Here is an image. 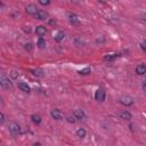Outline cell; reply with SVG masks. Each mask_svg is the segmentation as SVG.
<instances>
[{
	"label": "cell",
	"instance_id": "6da1fadb",
	"mask_svg": "<svg viewBox=\"0 0 146 146\" xmlns=\"http://www.w3.org/2000/svg\"><path fill=\"white\" fill-rule=\"evenodd\" d=\"M105 97H106V92L103 88H98L95 92V99L97 102H104L105 100Z\"/></svg>",
	"mask_w": 146,
	"mask_h": 146
},
{
	"label": "cell",
	"instance_id": "7a4b0ae2",
	"mask_svg": "<svg viewBox=\"0 0 146 146\" xmlns=\"http://www.w3.org/2000/svg\"><path fill=\"white\" fill-rule=\"evenodd\" d=\"M0 84H1V87H2L3 89H9V88H11V82H10L9 78L6 76L5 74H2L1 78H0Z\"/></svg>",
	"mask_w": 146,
	"mask_h": 146
},
{
	"label": "cell",
	"instance_id": "3957f363",
	"mask_svg": "<svg viewBox=\"0 0 146 146\" xmlns=\"http://www.w3.org/2000/svg\"><path fill=\"white\" fill-rule=\"evenodd\" d=\"M9 131H10L11 135H14V136L21 135V127H19L16 122H10V123H9Z\"/></svg>",
	"mask_w": 146,
	"mask_h": 146
},
{
	"label": "cell",
	"instance_id": "277c9868",
	"mask_svg": "<svg viewBox=\"0 0 146 146\" xmlns=\"http://www.w3.org/2000/svg\"><path fill=\"white\" fill-rule=\"evenodd\" d=\"M120 103L124 106H131L133 104V98L131 96H128V95H124L120 98Z\"/></svg>",
	"mask_w": 146,
	"mask_h": 146
},
{
	"label": "cell",
	"instance_id": "5b68a950",
	"mask_svg": "<svg viewBox=\"0 0 146 146\" xmlns=\"http://www.w3.org/2000/svg\"><path fill=\"white\" fill-rule=\"evenodd\" d=\"M38 8H36V6L35 5H27L26 7H25V11L29 14V15H32V16H35V14L38 13Z\"/></svg>",
	"mask_w": 146,
	"mask_h": 146
},
{
	"label": "cell",
	"instance_id": "8992f818",
	"mask_svg": "<svg viewBox=\"0 0 146 146\" xmlns=\"http://www.w3.org/2000/svg\"><path fill=\"white\" fill-rule=\"evenodd\" d=\"M50 115H51V117L52 119H55V120H62V117H63V114H62V112L58 110V108H54V110H51V112H50Z\"/></svg>",
	"mask_w": 146,
	"mask_h": 146
},
{
	"label": "cell",
	"instance_id": "52a82bcc",
	"mask_svg": "<svg viewBox=\"0 0 146 146\" xmlns=\"http://www.w3.org/2000/svg\"><path fill=\"white\" fill-rule=\"evenodd\" d=\"M48 16H49V15H48L47 11H44V10H42V9H39L34 17H35L36 19H41V21H43V19H47Z\"/></svg>",
	"mask_w": 146,
	"mask_h": 146
},
{
	"label": "cell",
	"instance_id": "ba28073f",
	"mask_svg": "<svg viewBox=\"0 0 146 146\" xmlns=\"http://www.w3.org/2000/svg\"><path fill=\"white\" fill-rule=\"evenodd\" d=\"M68 19H70V23L72 24V25H74V26H78V25H80V21H79V18H78V16L75 15V14H68Z\"/></svg>",
	"mask_w": 146,
	"mask_h": 146
},
{
	"label": "cell",
	"instance_id": "9c48e42d",
	"mask_svg": "<svg viewBox=\"0 0 146 146\" xmlns=\"http://www.w3.org/2000/svg\"><path fill=\"white\" fill-rule=\"evenodd\" d=\"M119 115H120V117H121V119H123V120H125V121H130V120L132 119V114H131L130 112L125 111V110L121 111V112L119 113Z\"/></svg>",
	"mask_w": 146,
	"mask_h": 146
},
{
	"label": "cell",
	"instance_id": "30bf717a",
	"mask_svg": "<svg viewBox=\"0 0 146 146\" xmlns=\"http://www.w3.org/2000/svg\"><path fill=\"white\" fill-rule=\"evenodd\" d=\"M73 115H74V117L78 119V120H82V119H84V116H86L84 111L81 110V108H76V110L73 112Z\"/></svg>",
	"mask_w": 146,
	"mask_h": 146
},
{
	"label": "cell",
	"instance_id": "8fae6325",
	"mask_svg": "<svg viewBox=\"0 0 146 146\" xmlns=\"http://www.w3.org/2000/svg\"><path fill=\"white\" fill-rule=\"evenodd\" d=\"M35 33H36L40 38H42L43 35H46L47 30H46V27H44L43 25H39V26H36V29H35Z\"/></svg>",
	"mask_w": 146,
	"mask_h": 146
},
{
	"label": "cell",
	"instance_id": "7c38bea8",
	"mask_svg": "<svg viewBox=\"0 0 146 146\" xmlns=\"http://www.w3.org/2000/svg\"><path fill=\"white\" fill-rule=\"evenodd\" d=\"M18 88L24 92H27V94L31 92V88L26 82H18Z\"/></svg>",
	"mask_w": 146,
	"mask_h": 146
},
{
	"label": "cell",
	"instance_id": "4fadbf2b",
	"mask_svg": "<svg viewBox=\"0 0 146 146\" xmlns=\"http://www.w3.org/2000/svg\"><path fill=\"white\" fill-rule=\"evenodd\" d=\"M136 73L139 75H143L146 73V65L145 64H138L136 66Z\"/></svg>",
	"mask_w": 146,
	"mask_h": 146
},
{
	"label": "cell",
	"instance_id": "5bb4252c",
	"mask_svg": "<svg viewBox=\"0 0 146 146\" xmlns=\"http://www.w3.org/2000/svg\"><path fill=\"white\" fill-rule=\"evenodd\" d=\"M64 36H65V33H64L63 31H58V32L55 34L54 39H55V41H57V42H60V41L64 39Z\"/></svg>",
	"mask_w": 146,
	"mask_h": 146
},
{
	"label": "cell",
	"instance_id": "9a60e30c",
	"mask_svg": "<svg viewBox=\"0 0 146 146\" xmlns=\"http://www.w3.org/2000/svg\"><path fill=\"white\" fill-rule=\"evenodd\" d=\"M121 56V54H111V55H106V56H104V60H113V59H115L116 57H120Z\"/></svg>",
	"mask_w": 146,
	"mask_h": 146
},
{
	"label": "cell",
	"instance_id": "2e32d148",
	"mask_svg": "<svg viewBox=\"0 0 146 146\" xmlns=\"http://www.w3.org/2000/svg\"><path fill=\"white\" fill-rule=\"evenodd\" d=\"M31 119H32V122L35 123V124H40L41 123V116L38 115V114H32Z\"/></svg>",
	"mask_w": 146,
	"mask_h": 146
},
{
	"label": "cell",
	"instance_id": "e0dca14e",
	"mask_svg": "<svg viewBox=\"0 0 146 146\" xmlns=\"http://www.w3.org/2000/svg\"><path fill=\"white\" fill-rule=\"evenodd\" d=\"M31 73L35 76H43V71L41 68H34V70H31Z\"/></svg>",
	"mask_w": 146,
	"mask_h": 146
},
{
	"label": "cell",
	"instance_id": "ac0fdd59",
	"mask_svg": "<svg viewBox=\"0 0 146 146\" xmlns=\"http://www.w3.org/2000/svg\"><path fill=\"white\" fill-rule=\"evenodd\" d=\"M36 44H38V47H39L40 49H43V48H46V40H44L43 38H39Z\"/></svg>",
	"mask_w": 146,
	"mask_h": 146
},
{
	"label": "cell",
	"instance_id": "d6986e66",
	"mask_svg": "<svg viewBox=\"0 0 146 146\" xmlns=\"http://www.w3.org/2000/svg\"><path fill=\"white\" fill-rule=\"evenodd\" d=\"M86 135H87V131H86L83 128H80V129L76 130V136H78V137H80V138H84Z\"/></svg>",
	"mask_w": 146,
	"mask_h": 146
},
{
	"label": "cell",
	"instance_id": "ffe728a7",
	"mask_svg": "<svg viewBox=\"0 0 146 146\" xmlns=\"http://www.w3.org/2000/svg\"><path fill=\"white\" fill-rule=\"evenodd\" d=\"M90 72H91V70H90V67L88 66V67H84V68L80 70V71H79V74H81V75H88V74H90Z\"/></svg>",
	"mask_w": 146,
	"mask_h": 146
},
{
	"label": "cell",
	"instance_id": "44dd1931",
	"mask_svg": "<svg viewBox=\"0 0 146 146\" xmlns=\"http://www.w3.org/2000/svg\"><path fill=\"white\" fill-rule=\"evenodd\" d=\"M25 50H27V51H31L32 50V48H33V46H32V43L31 42H27V43H25Z\"/></svg>",
	"mask_w": 146,
	"mask_h": 146
},
{
	"label": "cell",
	"instance_id": "7402d4cb",
	"mask_svg": "<svg viewBox=\"0 0 146 146\" xmlns=\"http://www.w3.org/2000/svg\"><path fill=\"white\" fill-rule=\"evenodd\" d=\"M66 120H67V122H70V123H74V122H75V117H74V115H73V116H71V115L67 116Z\"/></svg>",
	"mask_w": 146,
	"mask_h": 146
},
{
	"label": "cell",
	"instance_id": "603a6c76",
	"mask_svg": "<svg viewBox=\"0 0 146 146\" xmlns=\"http://www.w3.org/2000/svg\"><path fill=\"white\" fill-rule=\"evenodd\" d=\"M140 48L146 52V40H144V41L140 42Z\"/></svg>",
	"mask_w": 146,
	"mask_h": 146
},
{
	"label": "cell",
	"instance_id": "cb8c5ba5",
	"mask_svg": "<svg viewBox=\"0 0 146 146\" xmlns=\"http://www.w3.org/2000/svg\"><path fill=\"white\" fill-rule=\"evenodd\" d=\"M10 76H11L13 79H16V78L18 76V73H17L16 71H11V73H10Z\"/></svg>",
	"mask_w": 146,
	"mask_h": 146
},
{
	"label": "cell",
	"instance_id": "d4e9b609",
	"mask_svg": "<svg viewBox=\"0 0 146 146\" xmlns=\"http://www.w3.org/2000/svg\"><path fill=\"white\" fill-rule=\"evenodd\" d=\"M39 3H40V5H43V6H47V5H50V1H49V0H47V1H41V0H40Z\"/></svg>",
	"mask_w": 146,
	"mask_h": 146
},
{
	"label": "cell",
	"instance_id": "484cf974",
	"mask_svg": "<svg viewBox=\"0 0 146 146\" xmlns=\"http://www.w3.org/2000/svg\"><path fill=\"white\" fill-rule=\"evenodd\" d=\"M3 121H5V114L0 113V123H3Z\"/></svg>",
	"mask_w": 146,
	"mask_h": 146
},
{
	"label": "cell",
	"instance_id": "4316f807",
	"mask_svg": "<svg viewBox=\"0 0 146 146\" xmlns=\"http://www.w3.org/2000/svg\"><path fill=\"white\" fill-rule=\"evenodd\" d=\"M23 30H24L26 33H30V32H31V29H30V26H24V27H23Z\"/></svg>",
	"mask_w": 146,
	"mask_h": 146
},
{
	"label": "cell",
	"instance_id": "83f0119b",
	"mask_svg": "<svg viewBox=\"0 0 146 146\" xmlns=\"http://www.w3.org/2000/svg\"><path fill=\"white\" fill-rule=\"evenodd\" d=\"M143 89H144V90L146 91V80H145V82L143 83Z\"/></svg>",
	"mask_w": 146,
	"mask_h": 146
},
{
	"label": "cell",
	"instance_id": "f1b7e54d",
	"mask_svg": "<svg viewBox=\"0 0 146 146\" xmlns=\"http://www.w3.org/2000/svg\"><path fill=\"white\" fill-rule=\"evenodd\" d=\"M49 24H56V21L55 19H51V21H49Z\"/></svg>",
	"mask_w": 146,
	"mask_h": 146
},
{
	"label": "cell",
	"instance_id": "f546056e",
	"mask_svg": "<svg viewBox=\"0 0 146 146\" xmlns=\"http://www.w3.org/2000/svg\"><path fill=\"white\" fill-rule=\"evenodd\" d=\"M33 146H42V145H41L40 143H34V144H33Z\"/></svg>",
	"mask_w": 146,
	"mask_h": 146
},
{
	"label": "cell",
	"instance_id": "4dcf8cb0",
	"mask_svg": "<svg viewBox=\"0 0 146 146\" xmlns=\"http://www.w3.org/2000/svg\"><path fill=\"white\" fill-rule=\"evenodd\" d=\"M141 18H143L144 21H146V14H143V15H141Z\"/></svg>",
	"mask_w": 146,
	"mask_h": 146
}]
</instances>
